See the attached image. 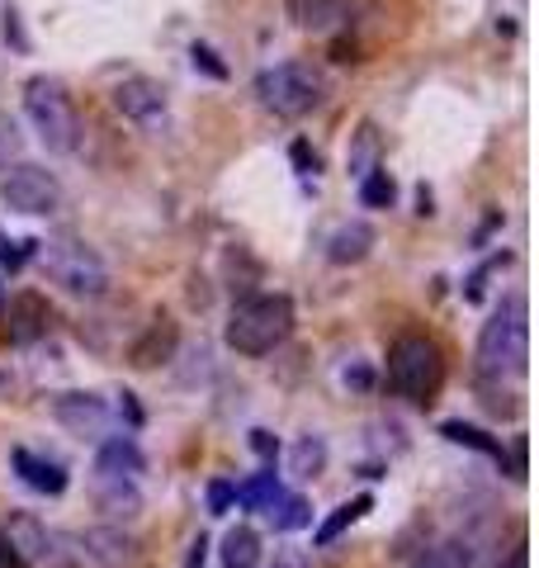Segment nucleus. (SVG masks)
<instances>
[{
  "label": "nucleus",
  "instance_id": "nucleus-12",
  "mask_svg": "<svg viewBox=\"0 0 539 568\" xmlns=\"http://www.w3.org/2000/svg\"><path fill=\"white\" fill-rule=\"evenodd\" d=\"M0 323L14 346H33L52 332V304L39 290H14L6 304H0Z\"/></svg>",
  "mask_w": 539,
  "mask_h": 568
},
{
  "label": "nucleus",
  "instance_id": "nucleus-29",
  "mask_svg": "<svg viewBox=\"0 0 539 568\" xmlns=\"http://www.w3.org/2000/svg\"><path fill=\"white\" fill-rule=\"evenodd\" d=\"M507 261H511V256L501 252V256H492L488 265H482V271H474V275H469V290H464V298H469V304H478V298H482V290H488V275L497 271V265H507Z\"/></svg>",
  "mask_w": 539,
  "mask_h": 568
},
{
  "label": "nucleus",
  "instance_id": "nucleus-2",
  "mask_svg": "<svg viewBox=\"0 0 539 568\" xmlns=\"http://www.w3.org/2000/svg\"><path fill=\"white\" fill-rule=\"evenodd\" d=\"M294 323L298 313L289 294H242L223 323V342L227 351L246 355V361H261V355H275L289 342Z\"/></svg>",
  "mask_w": 539,
  "mask_h": 568
},
{
  "label": "nucleus",
  "instance_id": "nucleus-5",
  "mask_svg": "<svg viewBox=\"0 0 539 568\" xmlns=\"http://www.w3.org/2000/svg\"><path fill=\"white\" fill-rule=\"evenodd\" d=\"M256 100L275 119H308L327 104V77L313 62H275L256 77Z\"/></svg>",
  "mask_w": 539,
  "mask_h": 568
},
{
  "label": "nucleus",
  "instance_id": "nucleus-10",
  "mask_svg": "<svg viewBox=\"0 0 539 568\" xmlns=\"http://www.w3.org/2000/svg\"><path fill=\"white\" fill-rule=\"evenodd\" d=\"M71 545H77V555L95 568H138L142 564V540L114 521L81 530V536H71Z\"/></svg>",
  "mask_w": 539,
  "mask_h": 568
},
{
  "label": "nucleus",
  "instance_id": "nucleus-35",
  "mask_svg": "<svg viewBox=\"0 0 539 568\" xmlns=\"http://www.w3.org/2000/svg\"><path fill=\"white\" fill-rule=\"evenodd\" d=\"M501 568H530V549H526V540H520V545L511 549V555L501 559Z\"/></svg>",
  "mask_w": 539,
  "mask_h": 568
},
{
  "label": "nucleus",
  "instance_id": "nucleus-28",
  "mask_svg": "<svg viewBox=\"0 0 539 568\" xmlns=\"http://www.w3.org/2000/svg\"><path fill=\"white\" fill-rule=\"evenodd\" d=\"M190 58H194V67H200V71H209L213 81H227V67L218 62V52H213L209 43H194V48H190Z\"/></svg>",
  "mask_w": 539,
  "mask_h": 568
},
{
  "label": "nucleus",
  "instance_id": "nucleus-3",
  "mask_svg": "<svg viewBox=\"0 0 539 568\" xmlns=\"http://www.w3.org/2000/svg\"><path fill=\"white\" fill-rule=\"evenodd\" d=\"M445 375L449 369H445V351H440L436 336H426V332L393 336L388 361H384V379H388V388L398 398L417 403V407H430L440 398Z\"/></svg>",
  "mask_w": 539,
  "mask_h": 568
},
{
  "label": "nucleus",
  "instance_id": "nucleus-6",
  "mask_svg": "<svg viewBox=\"0 0 539 568\" xmlns=\"http://www.w3.org/2000/svg\"><path fill=\"white\" fill-rule=\"evenodd\" d=\"M39 261H43L48 280L62 284V290L77 294V298H100L104 290H110V265H104V256L90 242L71 237V233L39 242Z\"/></svg>",
  "mask_w": 539,
  "mask_h": 568
},
{
  "label": "nucleus",
  "instance_id": "nucleus-7",
  "mask_svg": "<svg viewBox=\"0 0 539 568\" xmlns=\"http://www.w3.org/2000/svg\"><path fill=\"white\" fill-rule=\"evenodd\" d=\"M67 200L62 181L39 162H14L0 175V204L10 213H24V219H43V213H58Z\"/></svg>",
  "mask_w": 539,
  "mask_h": 568
},
{
  "label": "nucleus",
  "instance_id": "nucleus-11",
  "mask_svg": "<svg viewBox=\"0 0 539 568\" xmlns=\"http://www.w3.org/2000/svg\"><path fill=\"white\" fill-rule=\"evenodd\" d=\"M175 351H180V323H175V313H152L148 327H142L133 342H129V355H123V361H129V369H138V375H148V369L171 365Z\"/></svg>",
  "mask_w": 539,
  "mask_h": 568
},
{
  "label": "nucleus",
  "instance_id": "nucleus-31",
  "mask_svg": "<svg viewBox=\"0 0 539 568\" xmlns=\"http://www.w3.org/2000/svg\"><path fill=\"white\" fill-rule=\"evenodd\" d=\"M251 450H256V455L265 459V465H270V459H275V455H279V440H275V436H270V432H265V426H256V432H251Z\"/></svg>",
  "mask_w": 539,
  "mask_h": 568
},
{
  "label": "nucleus",
  "instance_id": "nucleus-8",
  "mask_svg": "<svg viewBox=\"0 0 539 568\" xmlns=\"http://www.w3.org/2000/svg\"><path fill=\"white\" fill-rule=\"evenodd\" d=\"M52 422L62 426V432L81 436V440H100L104 436H119V413L110 398L100 394H85V388H71V394H58L52 398Z\"/></svg>",
  "mask_w": 539,
  "mask_h": 568
},
{
  "label": "nucleus",
  "instance_id": "nucleus-30",
  "mask_svg": "<svg viewBox=\"0 0 539 568\" xmlns=\"http://www.w3.org/2000/svg\"><path fill=\"white\" fill-rule=\"evenodd\" d=\"M232 503H237V497H232V484H227V478H213V484H209V511H213V517H227Z\"/></svg>",
  "mask_w": 539,
  "mask_h": 568
},
{
  "label": "nucleus",
  "instance_id": "nucleus-16",
  "mask_svg": "<svg viewBox=\"0 0 539 568\" xmlns=\"http://www.w3.org/2000/svg\"><path fill=\"white\" fill-rule=\"evenodd\" d=\"M289 20L303 29V33H332L340 24H350L355 14V0H289Z\"/></svg>",
  "mask_w": 539,
  "mask_h": 568
},
{
  "label": "nucleus",
  "instance_id": "nucleus-26",
  "mask_svg": "<svg viewBox=\"0 0 539 568\" xmlns=\"http://www.w3.org/2000/svg\"><path fill=\"white\" fill-rule=\"evenodd\" d=\"M374 156H379V138H374V123H365V129H359V148H350V171L355 175H365V171H374L379 162H374Z\"/></svg>",
  "mask_w": 539,
  "mask_h": 568
},
{
  "label": "nucleus",
  "instance_id": "nucleus-21",
  "mask_svg": "<svg viewBox=\"0 0 539 568\" xmlns=\"http://www.w3.org/2000/svg\"><path fill=\"white\" fill-rule=\"evenodd\" d=\"M232 497H237L246 511H270L284 497V484L275 469H261V474H251L246 484H232Z\"/></svg>",
  "mask_w": 539,
  "mask_h": 568
},
{
  "label": "nucleus",
  "instance_id": "nucleus-37",
  "mask_svg": "<svg viewBox=\"0 0 539 568\" xmlns=\"http://www.w3.org/2000/svg\"><path fill=\"white\" fill-rule=\"evenodd\" d=\"M0 304H6V290H0Z\"/></svg>",
  "mask_w": 539,
  "mask_h": 568
},
{
  "label": "nucleus",
  "instance_id": "nucleus-13",
  "mask_svg": "<svg viewBox=\"0 0 539 568\" xmlns=\"http://www.w3.org/2000/svg\"><path fill=\"white\" fill-rule=\"evenodd\" d=\"M90 493H95V507L110 517L114 526L133 521L142 511V478H114V474H95L90 478Z\"/></svg>",
  "mask_w": 539,
  "mask_h": 568
},
{
  "label": "nucleus",
  "instance_id": "nucleus-14",
  "mask_svg": "<svg viewBox=\"0 0 539 568\" xmlns=\"http://www.w3.org/2000/svg\"><path fill=\"white\" fill-rule=\"evenodd\" d=\"M10 465H14V474H20L33 493H43V497H62L67 484H71L62 459H48L39 450H29V446H14L10 450Z\"/></svg>",
  "mask_w": 539,
  "mask_h": 568
},
{
  "label": "nucleus",
  "instance_id": "nucleus-23",
  "mask_svg": "<svg viewBox=\"0 0 539 568\" xmlns=\"http://www.w3.org/2000/svg\"><path fill=\"white\" fill-rule=\"evenodd\" d=\"M289 465H294L298 478H317L322 469H327V440H322L317 432L298 436V440H294V450H289Z\"/></svg>",
  "mask_w": 539,
  "mask_h": 568
},
{
  "label": "nucleus",
  "instance_id": "nucleus-1",
  "mask_svg": "<svg viewBox=\"0 0 539 568\" xmlns=\"http://www.w3.org/2000/svg\"><path fill=\"white\" fill-rule=\"evenodd\" d=\"M530 365V304L526 294H507L501 304L488 313V323L478 327V346H474V369L482 384H507L520 379Z\"/></svg>",
  "mask_w": 539,
  "mask_h": 568
},
{
  "label": "nucleus",
  "instance_id": "nucleus-4",
  "mask_svg": "<svg viewBox=\"0 0 539 568\" xmlns=\"http://www.w3.org/2000/svg\"><path fill=\"white\" fill-rule=\"evenodd\" d=\"M24 119L33 123L39 142L52 156H71L81 148V114L77 100L58 77H29L24 81Z\"/></svg>",
  "mask_w": 539,
  "mask_h": 568
},
{
  "label": "nucleus",
  "instance_id": "nucleus-18",
  "mask_svg": "<svg viewBox=\"0 0 539 568\" xmlns=\"http://www.w3.org/2000/svg\"><path fill=\"white\" fill-rule=\"evenodd\" d=\"M369 511H374V493H355L350 503H340V507L332 511V517L313 530V545H317V549H332V545H336L340 536H346V530H350L355 521H365Z\"/></svg>",
  "mask_w": 539,
  "mask_h": 568
},
{
  "label": "nucleus",
  "instance_id": "nucleus-17",
  "mask_svg": "<svg viewBox=\"0 0 539 568\" xmlns=\"http://www.w3.org/2000/svg\"><path fill=\"white\" fill-rule=\"evenodd\" d=\"M374 252V227L369 223H340L336 227V233L327 237V261L332 265H359V261H365Z\"/></svg>",
  "mask_w": 539,
  "mask_h": 568
},
{
  "label": "nucleus",
  "instance_id": "nucleus-27",
  "mask_svg": "<svg viewBox=\"0 0 539 568\" xmlns=\"http://www.w3.org/2000/svg\"><path fill=\"white\" fill-rule=\"evenodd\" d=\"M417 568H469V555H464L459 545H440V549H430Z\"/></svg>",
  "mask_w": 539,
  "mask_h": 568
},
{
  "label": "nucleus",
  "instance_id": "nucleus-19",
  "mask_svg": "<svg viewBox=\"0 0 539 568\" xmlns=\"http://www.w3.org/2000/svg\"><path fill=\"white\" fill-rule=\"evenodd\" d=\"M440 436L449 440V446H464V450H478V455H488V459H497V465H507V446H501L497 436H488L482 426H474V422H440Z\"/></svg>",
  "mask_w": 539,
  "mask_h": 568
},
{
  "label": "nucleus",
  "instance_id": "nucleus-15",
  "mask_svg": "<svg viewBox=\"0 0 539 568\" xmlns=\"http://www.w3.org/2000/svg\"><path fill=\"white\" fill-rule=\"evenodd\" d=\"M142 469H148V455H142V446L119 432V436H104L95 446V474H114V478H142Z\"/></svg>",
  "mask_w": 539,
  "mask_h": 568
},
{
  "label": "nucleus",
  "instance_id": "nucleus-22",
  "mask_svg": "<svg viewBox=\"0 0 539 568\" xmlns=\"http://www.w3.org/2000/svg\"><path fill=\"white\" fill-rule=\"evenodd\" d=\"M270 526L279 530V536H289V530H303V526H313V507H308V497L303 493H284L275 507L265 511Z\"/></svg>",
  "mask_w": 539,
  "mask_h": 568
},
{
  "label": "nucleus",
  "instance_id": "nucleus-34",
  "mask_svg": "<svg viewBox=\"0 0 539 568\" xmlns=\"http://www.w3.org/2000/svg\"><path fill=\"white\" fill-rule=\"evenodd\" d=\"M294 162L303 166V175H317V152H308V142H294Z\"/></svg>",
  "mask_w": 539,
  "mask_h": 568
},
{
  "label": "nucleus",
  "instance_id": "nucleus-20",
  "mask_svg": "<svg viewBox=\"0 0 539 568\" xmlns=\"http://www.w3.org/2000/svg\"><path fill=\"white\" fill-rule=\"evenodd\" d=\"M261 530L251 526H232L218 549V568H261Z\"/></svg>",
  "mask_w": 539,
  "mask_h": 568
},
{
  "label": "nucleus",
  "instance_id": "nucleus-33",
  "mask_svg": "<svg viewBox=\"0 0 539 568\" xmlns=\"http://www.w3.org/2000/svg\"><path fill=\"white\" fill-rule=\"evenodd\" d=\"M0 568H29V564L20 559V549L6 540V530H0Z\"/></svg>",
  "mask_w": 539,
  "mask_h": 568
},
{
  "label": "nucleus",
  "instance_id": "nucleus-32",
  "mask_svg": "<svg viewBox=\"0 0 539 568\" xmlns=\"http://www.w3.org/2000/svg\"><path fill=\"white\" fill-rule=\"evenodd\" d=\"M204 564H209V536H194L190 555H185V568H204Z\"/></svg>",
  "mask_w": 539,
  "mask_h": 568
},
{
  "label": "nucleus",
  "instance_id": "nucleus-25",
  "mask_svg": "<svg viewBox=\"0 0 539 568\" xmlns=\"http://www.w3.org/2000/svg\"><path fill=\"white\" fill-rule=\"evenodd\" d=\"M14 162H24V133L10 114H0V171H10Z\"/></svg>",
  "mask_w": 539,
  "mask_h": 568
},
{
  "label": "nucleus",
  "instance_id": "nucleus-36",
  "mask_svg": "<svg viewBox=\"0 0 539 568\" xmlns=\"http://www.w3.org/2000/svg\"><path fill=\"white\" fill-rule=\"evenodd\" d=\"M270 568H308V559H303V555H294V549H279V555H275V564H270Z\"/></svg>",
  "mask_w": 539,
  "mask_h": 568
},
{
  "label": "nucleus",
  "instance_id": "nucleus-24",
  "mask_svg": "<svg viewBox=\"0 0 539 568\" xmlns=\"http://www.w3.org/2000/svg\"><path fill=\"white\" fill-rule=\"evenodd\" d=\"M393 200H398V181L388 175V166H374L359 175V204L365 209H388Z\"/></svg>",
  "mask_w": 539,
  "mask_h": 568
},
{
  "label": "nucleus",
  "instance_id": "nucleus-9",
  "mask_svg": "<svg viewBox=\"0 0 539 568\" xmlns=\"http://www.w3.org/2000/svg\"><path fill=\"white\" fill-rule=\"evenodd\" d=\"M114 110L129 123H138L142 133H161L171 123V95L152 77H123L114 85Z\"/></svg>",
  "mask_w": 539,
  "mask_h": 568
}]
</instances>
